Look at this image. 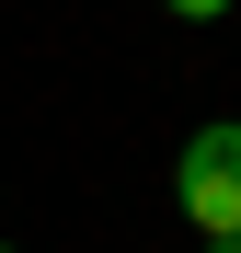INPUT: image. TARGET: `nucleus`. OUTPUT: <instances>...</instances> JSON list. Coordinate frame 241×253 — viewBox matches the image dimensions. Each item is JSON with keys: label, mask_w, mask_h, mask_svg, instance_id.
I'll return each instance as SVG.
<instances>
[{"label": "nucleus", "mask_w": 241, "mask_h": 253, "mask_svg": "<svg viewBox=\"0 0 241 253\" xmlns=\"http://www.w3.org/2000/svg\"><path fill=\"white\" fill-rule=\"evenodd\" d=\"M172 207H184L207 242L241 230V126H230V115H218V126H195V138L172 150Z\"/></svg>", "instance_id": "1"}, {"label": "nucleus", "mask_w": 241, "mask_h": 253, "mask_svg": "<svg viewBox=\"0 0 241 253\" xmlns=\"http://www.w3.org/2000/svg\"><path fill=\"white\" fill-rule=\"evenodd\" d=\"M218 253H241V230H230V242H218Z\"/></svg>", "instance_id": "3"}, {"label": "nucleus", "mask_w": 241, "mask_h": 253, "mask_svg": "<svg viewBox=\"0 0 241 253\" xmlns=\"http://www.w3.org/2000/svg\"><path fill=\"white\" fill-rule=\"evenodd\" d=\"M161 12H184V23H218V12H230V0H161Z\"/></svg>", "instance_id": "2"}, {"label": "nucleus", "mask_w": 241, "mask_h": 253, "mask_svg": "<svg viewBox=\"0 0 241 253\" xmlns=\"http://www.w3.org/2000/svg\"><path fill=\"white\" fill-rule=\"evenodd\" d=\"M0 253H12V242H0Z\"/></svg>", "instance_id": "4"}]
</instances>
